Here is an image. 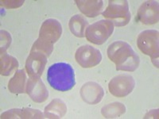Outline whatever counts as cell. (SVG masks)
Instances as JSON below:
<instances>
[{
	"mask_svg": "<svg viewBox=\"0 0 159 119\" xmlns=\"http://www.w3.org/2000/svg\"><path fill=\"white\" fill-rule=\"evenodd\" d=\"M47 80L55 90L68 91L76 84L74 70L68 63L53 64L47 71Z\"/></svg>",
	"mask_w": 159,
	"mask_h": 119,
	"instance_id": "2",
	"label": "cell"
},
{
	"mask_svg": "<svg viewBox=\"0 0 159 119\" xmlns=\"http://www.w3.org/2000/svg\"><path fill=\"white\" fill-rule=\"evenodd\" d=\"M88 26L89 22L82 15H74L69 21V29L72 34L77 37H84L85 36V29Z\"/></svg>",
	"mask_w": 159,
	"mask_h": 119,
	"instance_id": "17",
	"label": "cell"
},
{
	"mask_svg": "<svg viewBox=\"0 0 159 119\" xmlns=\"http://www.w3.org/2000/svg\"><path fill=\"white\" fill-rule=\"evenodd\" d=\"M11 43V37L7 31H1V54L5 53Z\"/></svg>",
	"mask_w": 159,
	"mask_h": 119,
	"instance_id": "21",
	"label": "cell"
},
{
	"mask_svg": "<svg viewBox=\"0 0 159 119\" xmlns=\"http://www.w3.org/2000/svg\"><path fill=\"white\" fill-rule=\"evenodd\" d=\"M126 108L122 103H114L105 106L102 109V114L104 117L107 118H113V117H119L122 114H124Z\"/></svg>",
	"mask_w": 159,
	"mask_h": 119,
	"instance_id": "19",
	"label": "cell"
},
{
	"mask_svg": "<svg viewBox=\"0 0 159 119\" xmlns=\"http://www.w3.org/2000/svg\"><path fill=\"white\" fill-rule=\"evenodd\" d=\"M104 92L99 84L95 82H88L80 90V96L85 103L94 105L101 101Z\"/></svg>",
	"mask_w": 159,
	"mask_h": 119,
	"instance_id": "12",
	"label": "cell"
},
{
	"mask_svg": "<svg viewBox=\"0 0 159 119\" xmlns=\"http://www.w3.org/2000/svg\"><path fill=\"white\" fill-rule=\"evenodd\" d=\"M114 24L110 20H99L89 25L85 30V37L89 42L95 45H103L111 36Z\"/></svg>",
	"mask_w": 159,
	"mask_h": 119,
	"instance_id": "4",
	"label": "cell"
},
{
	"mask_svg": "<svg viewBox=\"0 0 159 119\" xmlns=\"http://www.w3.org/2000/svg\"><path fill=\"white\" fill-rule=\"evenodd\" d=\"M135 86L134 78L127 74H121L111 79L108 84L109 91L112 95L123 98L128 95Z\"/></svg>",
	"mask_w": 159,
	"mask_h": 119,
	"instance_id": "6",
	"label": "cell"
},
{
	"mask_svg": "<svg viewBox=\"0 0 159 119\" xmlns=\"http://www.w3.org/2000/svg\"><path fill=\"white\" fill-rule=\"evenodd\" d=\"M18 67V62L16 58L10 56L7 53L1 54V60H0V71L2 76H7L16 70Z\"/></svg>",
	"mask_w": 159,
	"mask_h": 119,
	"instance_id": "18",
	"label": "cell"
},
{
	"mask_svg": "<svg viewBox=\"0 0 159 119\" xmlns=\"http://www.w3.org/2000/svg\"><path fill=\"white\" fill-rule=\"evenodd\" d=\"M26 92L35 103H43L49 96V91L40 77H30L26 84Z\"/></svg>",
	"mask_w": 159,
	"mask_h": 119,
	"instance_id": "11",
	"label": "cell"
},
{
	"mask_svg": "<svg viewBox=\"0 0 159 119\" xmlns=\"http://www.w3.org/2000/svg\"><path fill=\"white\" fill-rule=\"evenodd\" d=\"M158 31L154 29H148L142 32L137 39L139 49L144 54L150 56L152 61L158 60Z\"/></svg>",
	"mask_w": 159,
	"mask_h": 119,
	"instance_id": "5",
	"label": "cell"
},
{
	"mask_svg": "<svg viewBox=\"0 0 159 119\" xmlns=\"http://www.w3.org/2000/svg\"><path fill=\"white\" fill-rule=\"evenodd\" d=\"M24 1H1V5L7 8H16L22 5Z\"/></svg>",
	"mask_w": 159,
	"mask_h": 119,
	"instance_id": "22",
	"label": "cell"
},
{
	"mask_svg": "<svg viewBox=\"0 0 159 119\" xmlns=\"http://www.w3.org/2000/svg\"><path fill=\"white\" fill-rule=\"evenodd\" d=\"M52 49H53V45H51L49 44L45 43V42H42V40H40L38 38L36 42L34 43L32 46V49L30 51H38V52H41L44 54H45L46 56L49 57L51 55L52 52Z\"/></svg>",
	"mask_w": 159,
	"mask_h": 119,
	"instance_id": "20",
	"label": "cell"
},
{
	"mask_svg": "<svg viewBox=\"0 0 159 119\" xmlns=\"http://www.w3.org/2000/svg\"><path fill=\"white\" fill-rule=\"evenodd\" d=\"M107 56L116 64V70L134 72L139 68L140 59L127 42L118 41L109 45Z\"/></svg>",
	"mask_w": 159,
	"mask_h": 119,
	"instance_id": "1",
	"label": "cell"
},
{
	"mask_svg": "<svg viewBox=\"0 0 159 119\" xmlns=\"http://www.w3.org/2000/svg\"><path fill=\"white\" fill-rule=\"evenodd\" d=\"M76 3L80 11L89 18L98 16L103 7L102 0H76Z\"/></svg>",
	"mask_w": 159,
	"mask_h": 119,
	"instance_id": "13",
	"label": "cell"
},
{
	"mask_svg": "<svg viewBox=\"0 0 159 119\" xmlns=\"http://www.w3.org/2000/svg\"><path fill=\"white\" fill-rule=\"evenodd\" d=\"M62 33L61 25L57 20L49 18L45 20L41 26L39 39L45 43L53 45L61 37Z\"/></svg>",
	"mask_w": 159,
	"mask_h": 119,
	"instance_id": "8",
	"label": "cell"
},
{
	"mask_svg": "<svg viewBox=\"0 0 159 119\" xmlns=\"http://www.w3.org/2000/svg\"><path fill=\"white\" fill-rule=\"evenodd\" d=\"M102 15L113 22L116 26L127 25L131 18L128 2L126 0H110Z\"/></svg>",
	"mask_w": 159,
	"mask_h": 119,
	"instance_id": "3",
	"label": "cell"
},
{
	"mask_svg": "<svg viewBox=\"0 0 159 119\" xmlns=\"http://www.w3.org/2000/svg\"><path fill=\"white\" fill-rule=\"evenodd\" d=\"M158 2L147 1L138 11V19L144 25H154L158 22Z\"/></svg>",
	"mask_w": 159,
	"mask_h": 119,
	"instance_id": "10",
	"label": "cell"
},
{
	"mask_svg": "<svg viewBox=\"0 0 159 119\" xmlns=\"http://www.w3.org/2000/svg\"><path fill=\"white\" fill-rule=\"evenodd\" d=\"M26 75L24 69L16 72L15 76L11 79L8 83V89L14 94H22L25 92Z\"/></svg>",
	"mask_w": 159,
	"mask_h": 119,
	"instance_id": "16",
	"label": "cell"
},
{
	"mask_svg": "<svg viewBox=\"0 0 159 119\" xmlns=\"http://www.w3.org/2000/svg\"><path fill=\"white\" fill-rule=\"evenodd\" d=\"M75 58L80 66L84 68H89L95 67L100 63L102 55L99 49L86 45L78 48Z\"/></svg>",
	"mask_w": 159,
	"mask_h": 119,
	"instance_id": "7",
	"label": "cell"
},
{
	"mask_svg": "<svg viewBox=\"0 0 159 119\" xmlns=\"http://www.w3.org/2000/svg\"><path fill=\"white\" fill-rule=\"evenodd\" d=\"M67 112V107L61 99L52 100L45 108V116L47 118H61Z\"/></svg>",
	"mask_w": 159,
	"mask_h": 119,
	"instance_id": "15",
	"label": "cell"
},
{
	"mask_svg": "<svg viewBox=\"0 0 159 119\" xmlns=\"http://www.w3.org/2000/svg\"><path fill=\"white\" fill-rule=\"evenodd\" d=\"M48 56L38 51H30L25 62V69L30 77H40L47 63Z\"/></svg>",
	"mask_w": 159,
	"mask_h": 119,
	"instance_id": "9",
	"label": "cell"
},
{
	"mask_svg": "<svg viewBox=\"0 0 159 119\" xmlns=\"http://www.w3.org/2000/svg\"><path fill=\"white\" fill-rule=\"evenodd\" d=\"M2 118H42L43 114L38 110L24 108L12 109L2 114Z\"/></svg>",
	"mask_w": 159,
	"mask_h": 119,
	"instance_id": "14",
	"label": "cell"
}]
</instances>
